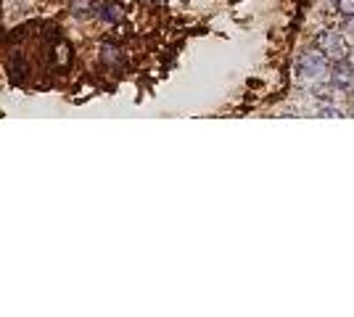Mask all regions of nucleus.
Returning <instances> with one entry per match:
<instances>
[{"label": "nucleus", "instance_id": "f257e3e1", "mask_svg": "<svg viewBox=\"0 0 354 317\" xmlns=\"http://www.w3.org/2000/svg\"><path fill=\"white\" fill-rule=\"evenodd\" d=\"M330 72V59L325 56L323 50H307L301 53L299 61H296V75L299 79H307V82H317V79H325Z\"/></svg>", "mask_w": 354, "mask_h": 317}, {"label": "nucleus", "instance_id": "f03ea898", "mask_svg": "<svg viewBox=\"0 0 354 317\" xmlns=\"http://www.w3.org/2000/svg\"><path fill=\"white\" fill-rule=\"evenodd\" d=\"M315 48L317 50H323L325 56L330 59V64H336V61H344L352 56V48H349V40L341 35V32H333V30H323L317 37H315Z\"/></svg>", "mask_w": 354, "mask_h": 317}, {"label": "nucleus", "instance_id": "7ed1b4c3", "mask_svg": "<svg viewBox=\"0 0 354 317\" xmlns=\"http://www.w3.org/2000/svg\"><path fill=\"white\" fill-rule=\"evenodd\" d=\"M328 82L339 93H352L354 90V61H349V59L336 61V64L330 66Z\"/></svg>", "mask_w": 354, "mask_h": 317}, {"label": "nucleus", "instance_id": "20e7f679", "mask_svg": "<svg viewBox=\"0 0 354 317\" xmlns=\"http://www.w3.org/2000/svg\"><path fill=\"white\" fill-rule=\"evenodd\" d=\"M333 3H336V11H339V14H344L346 19H349V16H354V0H333Z\"/></svg>", "mask_w": 354, "mask_h": 317}, {"label": "nucleus", "instance_id": "39448f33", "mask_svg": "<svg viewBox=\"0 0 354 317\" xmlns=\"http://www.w3.org/2000/svg\"><path fill=\"white\" fill-rule=\"evenodd\" d=\"M320 114H323V117H341L339 108H336V106H330V104L320 106Z\"/></svg>", "mask_w": 354, "mask_h": 317}, {"label": "nucleus", "instance_id": "423d86ee", "mask_svg": "<svg viewBox=\"0 0 354 317\" xmlns=\"http://www.w3.org/2000/svg\"><path fill=\"white\" fill-rule=\"evenodd\" d=\"M346 32L354 37V16H349V21H346Z\"/></svg>", "mask_w": 354, "mask_h": 317}, {"label": "nucleus", "instance_id": "0eeeda50", "mask_svg": "<svg viewBox=\"0 0 354 317\" xmlns=\"http://www.w3.org/2000/svg\"><path fill=\"white\" fill-rule=\"evenodd\" d=\"M352 61H354V53H352Z\"/></svg>", "mask_w": 354, "mask_h": 317}]
</instances>
